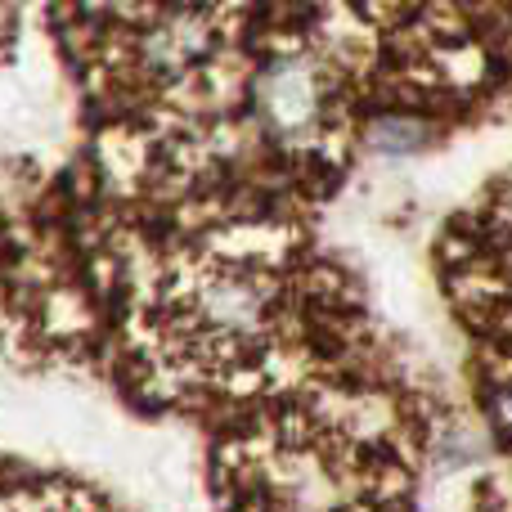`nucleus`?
Returning <instances> with one entry per match:
<instances>
[{
    "label": "nucleus",
    "instance_id": "nucleus-2",
    "mask_svg": "<svg viewBox=\"0 0 512 512\" xmlns=\"http://www.w3.org/2000/svg\"><path fill=\"white\" fill-rule=\"evenodd\" d=\"M256 99L274 135H306L319 122V81L306 59H279L261 77Z\"/></svg>",
    "mask_w": 512,
    "mask_h": 512
},
{
    "label": "nucleus",
    "instance_id": "nucleus-3",
    "mask_svg": "<svg viewBox=\"0 0 512 512\" xmlns=\"http://www.w3.org/2000/svg\"><path fill=\"white\" fill-rule=\"evenodd\" d=\"M418 140H423V135H418L414 126H405V122H382L378 126V144H382V149H391V153H396V149H414Z\"/></svg>",
    "mask_w": 512,
    "mask_h": 512
},
{
    "label": "nucleus",
    "instance_id": "nucleus-1",
    "mask_svg": "<svg viewBox=\"0 0 512 512\" xmlns=\"http://www.w3.org/2000/svg\"><path fill=\"white\" fill-rule=\"evenodd\" d=\"M185 324L207 351H239L265 333L270 319V283L239 265L207 270L185 297Z\"/></svg>",
    "mask_w": 512,
    "mask_h": 512
}]
</instances>
